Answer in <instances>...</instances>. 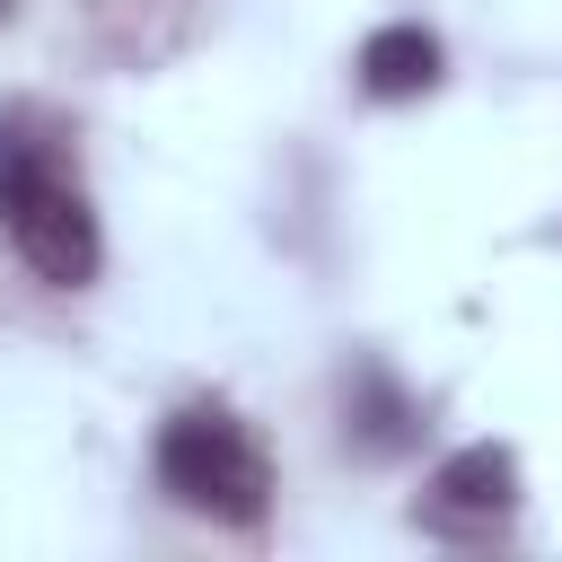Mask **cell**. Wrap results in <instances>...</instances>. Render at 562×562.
<instances>
[{
	"label": "cell",
	"instance_id": "obj_4",
	"mask_svg": "<svg viewBox=\"0 0 562 562\" xmlns=\"http://www.w3.org/2000/svg\"><path fill=\"white\" fill-rule=\"evenodd\" d=\"M439 70H448V44L422 26V18H395V26H369V44H360V61H351V79H360V97H378V105H404V97H430L439 88Z\"/></svg>",
	"mask_w": 562,
	"mask_h": 562
},
{
	"label": "cell",
	"instance_id": "obj_1",
	"mask_svg": "<svg viewBox=\"0 0 562 562\" xmlns=\"http://www.w3.org/2000/svg\"><path fill=\"white\" fill-rule=\"evenodd\" d=\"M0 220L18 237V255L53 281V290H88L105 263L97 211L88 193L44 158V140H26V123H0Z\"/></svg>",
	"mask_w": 562,
	"mask_h": 562
},
{
	"label": "cell",
	"instance_id": "obj_6",
	"mask_svg": "<svg viewBox=\"0 0 562 562\" xmlns=\"http://www.w3.org/2000/svg\"><path fill=\"white\" fill-rule=\"evenodd\" d=\"M0 9H9V0H0Z\"/></svg>",
	"mask_w": 562,
	"mask_h": 562
},
{
	"label": "cell",
	"instance_id": "obj_3",
	"mask_svg": "<svg viewBox=\"0 0 562 562\" xmlns=\"http://www.w3.org/2000/svg\"><path fill=\"white\" fill-rule=\"evenodd\" d=\"M422 518L430 527H465V536H492L518 518V457L501 439H474L457 457L430 465V492H422Z\"/></svg>",
	"mask_w": 562,
	"mask_h": 562
},
{
	"label": "cell",
	"instance_id": "obj_2",
	"mask_svg": "<svg viewBox=\"0 0 562 562\" xmlns=\"http://www.w3.org/2000/svg\"><path fill=\"white\" fill-rule=\"evenodd\" d=\"M158 483L193 518H220V527H263V509H272V457H263V439L228 404L167 413V430H158Z\"/></svg>",
	"mask_w": 562,
	"mask_h": 562
},
{
	"label": "cell",
	"instance_id": "obj_5",
	"mask_svg": "<svg viewBox=\"0 0 562 562\" xmlns=\"http://www.w3.org/2000/svg\"><path fill=\"white\" fill-rule=\"evenodd\" d=\"M342 439H351L360 457L413 448V404H404V386H395L386 369H360V378H351V395H342Z\"/></svg>",
	"mask_w": 562,
	"mask_h": 562
}]
</instances>
